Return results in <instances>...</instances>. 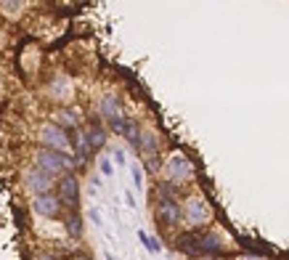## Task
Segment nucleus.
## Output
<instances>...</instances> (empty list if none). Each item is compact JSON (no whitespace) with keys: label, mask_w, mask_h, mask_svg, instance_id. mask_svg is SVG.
Masks as SVG:
<instances>
[{"label":"nucleus","mask_w":289,"mask_h":260,"mask_svg":"<svg viewBox=\"0 0 289 260\" xmlns=\"http://www.w3.org/2000/svg\"><path fill=\"white\" fill-rule=\"evenodd\" d=\"M35 162H37L35 167H40L43 173L50 175V178H53V175L75 170V165H77L75 157L64 154V151H53V149H40V151H37V160Z\"/></svg>","instance_id":"1"},{"label":"nucleus","mask_w":289,"mask_h":260,"mask_svg":"<svg viewBox=\"0 0 289 260\" xmlns=\"http://www.w3.org/2000/svg\"><path fill=\"white\" fill-rule=\"evenodd\" d=\"M40 138L45 144V149H53V151H64L66 154V146H69V138H66V130H61L56 122H48L40 130Z\"/></svg>","instance_id":"2"},{"label":"nucleus","mask_w":289,"mask_h":260,"mask_svg":"<svg viewBox=\"0 0 289 260\" xmlns=\"http://www.w3.org/2000/svg\"><path fill=\"white\" fill-rule=\"evenodd\" d=\"M157 220L165 226H175L180 220V207L173 196H160V202H157Z\"/></svg>","instance_id":"3"},{"label":"nucleus","mask_w":289,"mask_h":260,"mask_svg":"<svg viewBox=\"0 0 289 260\" xmlns=\"http://www.w3.org/2000/svg\"><path fill=\"white\" fill-rule=\"evenodd\" d=\"M194 173V167H191V162L186 160L183 154H175L167 160V175H170V183H183L189 175Z\"/></svg>","instance_id":"4"},{"label":"nucleus","mask_w":289,"mask_h":260,"mask_svg":"<svg viewBox=\"0 0 289 260\" xmlns=\"http://www.w3.org/2000/svg\"><path fill=\"white\" fill-rule=\"evenodd\" d=\"M27 189L32 191V194H50V189H53V178H50L48 173H43L40 167H32V170H27Z\"/></svg>","instance_id":"5"},{"label":"nucleus","mask_w":289,"mask_h":260,"mask_svg":"<svg viewBox=\"0 0 289 260\" xmlns=\"http://www.w3.org/2000/svg\"><path fill=\"white\" fill-rule=\"evenodd\" d=\"M77 196H80V183H77V178L72 173H66L64 178L59 180V202H61V205L75 207Z\"/></svg>","instance_id":"6"},{"label":"nucleus","mask_w":289,"mask_h":260,"mask_svg":"<svg viewBox=\"0 0 289 260\" xmlns=\"http://www.w3.org/2000/svg\"><path fill=\"white\" fill-rule=\"evenodd\" d=\"M32 210L43 218H56L61 212V202H59V196H53V194H37L35 199H32Z\"/></svg>","instance_id":"7"},{"label":"nucleus","mask_w":289,"mask_h":260,"mask_svg":"<svg viewBox=\"0 0 289 260\" xmlns=\"http://www.w3.org/2000/svg\"><path fill=\"white\" fill-rule=\"evenodd\" d=\"M186 220L191 226H199L202 220H207V207L202 199H189L186 202Z\"/></svg>","instance_id":"8"},{"label":"nucleus","mask_w":289,"mask_h":260,"mask_svg":"<svg viewBox=\"0 0 289 260\" xmlns=\"http://www.w3.org/2000/svg\"><path fill=\"white\" fill-rule=\"evenodd\" d=\"M85 141H88L90 151L104 149V144H106V130H104V128H98V125H90V128H88V133H85Z\"/></svg>","instance_id":"9"},{"label":"nucleus","mask_w":289,"mask_h":260,"mask_svg":"<svg viewBox=\"0 0 289 260\" xmlns=\"http://www.w3.org/2000/svg\"><path fill=\"white\" fill-rule=\"evenodd\" d=\"M101 117H106V120L120 117V101H117V96H104L101 98Z\"/></svg>","instance_id":"10"},{"label":"nucleus","mask_w":289,"mask_h":260,"mask_svg":"<svg viewBox=\"0 0 289 260\" xmlns=\"http://www.w3.org/2000/svg\"><path fill=\"white\" fill-rule=\"evenodd\" d=\"M56 125H59L61 130H64V128H75V125H77V117H75V112H69V109H61V112H56Z\"/></svg>","instance_id":"11"},{"label":"nucleus","mask_w":289,"mask_h":260,"mask_svg":"<svg viewBox=\"0 0 289 260\" xmlns=\"http://www.w3.org/2000/svg\"><path fill=\"white\" fill-rule=\"evenodd\" d=\"M66 234L69 236H80L82 234V223H80V215H77V212H72V215L66 218Z\"/></svg>","instance_id":"12"},{"label":"nucleus","mask_w":289,"mask_h":260,"mask_svg":"<svg viewBox=\"0 0 289 260\" xmlns=\"http://www.w3.org/2000/svg\"><path fill=\"white\" fill-rule=\"evenodd\" d=\"M138 239L144 242V247H146L149 252H160V250H162V244H160V242H157L154 236H149L146 231H138Z\"/></svg>","instance_id":"13"},{"label":"nucleus","mask_w":289,"mask_h":260,"mask_svg":"<svg viewBox=\"0 0 289 260\" xmlns=\"http://www.w3.org/2000/svg\"><path fill=\"white\" fill-rule=\"evenodd\" d=\"M109 128L114 130V133H120V135H125V128H128V117H114V120H109Z\"/></svg>","instance_id":"14"},{"label":"nucleus","mask_w":289,"mask_h":260,"mask_svg":"<svg viewBox=\"0 0 289 260\" xmlns=\"http://www.w3.org/2000/svg\"><path fill=\"white\" fill-rule=\"evenodd\" d=\"M98 167H101V173H104V175H112V173H114V167H112V162H109V160H101V162H98Z\"/></svg>","instance_id":"15"},{"label":"nucleus","mask_w":289,"mask_h":260,"mask_svg":"<svg viewBox=\"0 0 289 260\" xmlns=\"http://www.w3.org/2000/svg\"><path fill=\"white\" fill-rule=\"evenodd\" d=\"M133 183H135V189H141V186H144V175H141L138 167H133Z\"/></svg>","instance_id":"16"},{"label":"nucleus","mask_w":289,"mask_h":260,"mask_svg":"<svg viewBox=\"0 0 289 260\" xmlns=\"http://www.w3.org/2000/svg\"><path fill=\"white\" fill-rule=\"evenodd\" d=\"M114 160L120 162V165H125V151H122V149H117V151H114Z\"/></svg>","instance_id":"17"},{"label":"nucleus","mask_w":289,"mask_h":260,"mask_svg":"<svg viewBox=\"0 0 289 260\" xmlns=\"http://www.w3.org/2000/svg\"><path fill=\"white\" fill-rule=\"evenodd\" d=\"M90 218H93V223H101V215H98V210H90Z\"/></svg>","instance_id":"18"},{"label":"nucleus","mask_w":289,"mask_h":260,"mask_svg":"<svg viewBox=\"0 0 289 260\" xmlns=\"http://www.w3.org/2000/svg\"><path fill=\"white\" fill-rule=\"evenodd\" d=\"M80 260H90V258H80Z\"/></svg>","instance_id":"19"},{"label":"nucleus","mask_w":289,"mask_h":260,"mask_svg":"<svg viewBox=\"0 0 289 260\" xmlns=\"http://www.w3.org/2000/svg\"><path fill=\"white\" fill-rule=\"evenodd\" d=\"M247 260H255V258H247Z\"/></svg>","instance_id":"20"}]
</instances>
